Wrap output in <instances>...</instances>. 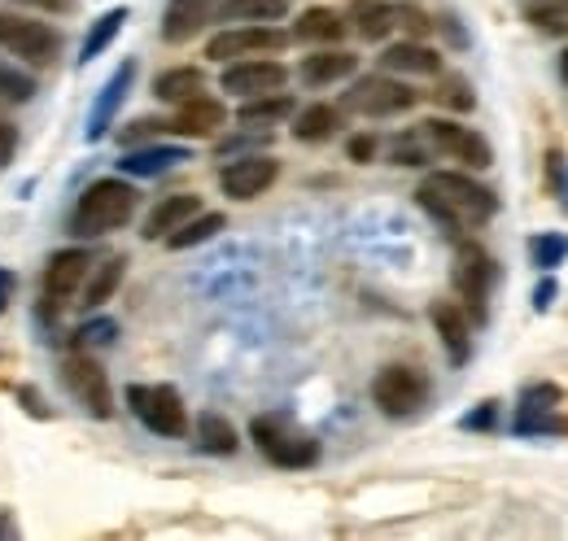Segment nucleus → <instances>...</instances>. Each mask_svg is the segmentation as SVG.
Listing matches in <instances>:
<instances>
[{
	"label": "nucleus",
	"mask_w": 568,
	"mask_h": 541,
	"mask_svg": "<svg viewBox=\"0 0 568 541\" xmlns=\"http://www.w3.org/2000/svg\"><path fill=\"white\" fill-rule=\"evenodd\" d=\"M416 202L428 218H437L450 236H468V232H481L490 218L498 214V197L477 184L473 175L464 171H433L420 180L416 188Z\"/></svg>",
	"instance_id": "1"
},
{
	"label": "nucleus",
	"mask_w": 568,
	"mask_h": 541,
	"mask_svg": "<svg viewBox=\"0 0 568 541\" xmlns=\"http://www.w3.org/2000/svg\"><path fill=\"white\" fill-rule=\"evenodd\" d=\"M136 202H141V193L128 180H97V184H88L83 197L74 202L71 236L92 241V236H110V232L128 227L132 214H136Z\"/></svg>",
	"instance_id": "2"
},
{
	"label": "nucleus",
	"mask_w": 568,
	"mask_h": 541,
	"mask_svg": "<svg viewBox=\"0 0 568 541\" xmlns=\"http://www.w3.org/2000/svg\"><path fill=\"white\" fill-rule=\"evenodd\" d=\"M250 441L258 446V455L267 463H276L284 472H302V468H315L320 463V441L315 432H306L293 415L272 410V415H254L250 419Z\"/></svg>",
	"instance_id": "3"
},
{
	"label": "nucleus",
	"mask_w": 568,
	"mask_h": 541,
	"mask_svg": "<svg viewBox=\"0 0 568 541\" xmlns=\"http://www.w3.org/2000/svg\"><path fill=\"white\" fill-rule=\"evenodd\" d=\"M433 398V380L416 363H385L372 380V402L389 419H416Z\"/></svg>",
	"instance_id": "4"
},
{
	"label": "nucleus",
	"mask_w": 568,
	"mask_h": 541,
	"mask_svg": "<svg viewBox=\"0 0 568 541\" xmlns=\"http://www.w3.org/2000/svg\"><path fill=\"white\" fill-rule=\"evenodd\" d=\"M420 92L394 74H363L342 92V114H358V119H398L407 110H416Z\"/></svg>",
	"instance_id": "5"
},
{
	"label": "nucleus",
	"mask_w": 568,
	"mask_h": 541,
	"mask_svg": "<svg viewBox=\"0 0 568 541\" xmlns=\"http://www.w3.org/2000/svg\"><path fill=\"white\" fill-rule=\"evenodd\" d=\"M495 279H498L495 258L477 241H459V249H455V293H459V306L468 310L473 324H486L490 319Z\"/></svg>",
	"instance_id": "6"
},
{
	"label": "nucleus",
	"mask_w": 568,
	"mask_h": 541,
	"mask_svg": "<svg viewBox=\"0 0 568 541\" xmlns=\"http://www.w3.org/2000/svg\"><path fill=\"white\" fill-rule=\"evenodd\" d=\"M0 49L31 62V67H49L58 53H62V35L31 18V13H18V9H0Z\"/></svg>",
	"instance_id": "7"
},
{
	"label": "nucleus",
	"mask_w": 568,
	"mask_h": 541,
	"mask_svg": "<svg viewBox=\"0 0 568 541\" xmlns=\"http://www.w3.org/2000/svg\"><path fill=\"white\" fill-rule=\"evenodd\" d=\"M420 140L437 157H450V162H459L468 171H486L495 162L490 140L481 132H473V127H464L459 119H428V123H420Z\"/></svg>",
	"instance_id": "8"
},
{
	"label": "nucleus",
	"mask_w": 568,
	"mask_h": 541,
	"mask_svg": "<svg viewBox=\"0 0 568 541\" xmlns=\"http://www.w3.org/2000/svg\"><path fill=\"white\" fill-rule=\"evenodd\" d=\"M128 406L149 432L189 437V406L171 385H128Z\"/></svg>",
	"instance_id": "9"
},
{
	"label": "nucleus",
	"mask_w": 568,
	"mask_h": 541,
	"mask_svg": "<svg viewBox=\"0 0 568 541\" xmlns=\"http://www.w3.org/2000/svg\"><path fill=\"white\" fill-rule=\"evenodd\" d=\"M288 49V31L272 27V22H245V27H227L211 35L206 58L211 62H241V58H263V53H281Z\"/></svg>",
	"instance_id": "10"
},
{
	"label": "nucleus",
	"mask_w": 568,
	"mask_h": 541,
	"mask_svg": "<svg viewBox=\"0 0 568 541\" xmlns=\"http://www.w3.org/2000/svg\"><path fill=\"white\" fill-rule=\"evenodd\" d=\"M565 432V389L560 385H525L516 402V437H560Z\"/></svg>",
	"instance_id": "11"
},
{
	"label": "nucleus",
	"mask_w": 568,
	"mask_h": 541,
	"mask_svg": "<svg viewBox=\"0 0 568 541\" xmlns=\"http://www.w3.org/2000/svg\"><path fill=\"white\" fill-rule=\"evenodd\" d=\"M62 380H67V389H71V398L92 419H110L114 415V389H110V376L101 371V363L97 358H88L83 349H74L71 358L62 363Z\"/></svg>",
	"instance_id": "12"
},
{
	"label": "nucleus",
	"mask_w": 568,
	"mask_h": 541,
	"mask_svg": "<svg viewBox=\"0 0 568 541\" xmlns=\"http://www.w3.org/2000/svg\"><path fill=\"white\" fill-rule=\"evenodd\" d=\"M281 180V162L272 153H241L219 171V188L232 202H254Z\"/></svg>",
	"instance_id": "13"
},
{
	"label": "nucleus",
	"mask_w": 568,
	"mask_h": 541,
	"mask_svg": "<svg viewBox=\"0 0 568 541\" xmlns=\"http://www.w3.org/2000/svg\"><path fill=\"white\" fill-rule=\"evenodd\" d=\"M284 83H288V70L281 62H272V58H241V62H227L223 74H219V88L227 96H241V101L284 92Z\"/></svg>",
	"instance_id": "14"
},
{
	"label": "nucleus",
	"mask_w": 568,
	"mask_h": 541,
	"mask_svg": "<svg viewBox=\"0 0 568 541\" xmlns=\"http://www.w3.org/2000/svg\"><path fill=\"white\" fill-rule=\"evenodd\" d=\"M88 270H92L88 249H62V254L49 258V267H44V306H49L53 315L67 310L74 297H79Z\"/></svg>",
	"instance_id": "15"
},
{
	"label": "nucleus",
	"mask_w": 568,
	"mask_h": 541,
	"mask_svg": "<svg viewBox=\"0 0 568 541\" xmlns=\"http://www.w3.org/2000/svg\"><path fill=\"white\" fill-rule=\"evenodd\" d=\"M428 319H433L437 337L446 345V358L455 367H464L473 358V319H468V310L459 302H433L428 306Z\"/></svg>",
	"instance_id": "16"
},
{
	"label": "nucleus",
	"mask_w": 568,
	"mask_h": 541,
	"mask_svg": "<svg viewBox=\"0 0 568 541\" xmlns=\"http://www.w3.org/2000/svg\"><path fill=\"white\" fill-rule=\"evenodd\" d=\"M398 13H403L398 0H355L351 13H346V27L355 31L358 40L381 44V40H389L398 31Z\"/></svg>",
	"instance_id": "17"
},
{
	"label": "nucleus",
	"mask_w": 568,
	"mask_h": 541,
	"mask_svg": "<svg viewBox=\"0 0 568 541\" xmlns=\"http://www.w3.org/2000/svg\"><path fill=\"white\" fill-rule=\"evenodd\" d=\"M132 79H136V62H123V67L114 70L110 79H105L101 96L92 101L88 127H83V135H88V140H101V135L114 127V114H119V105L128 101V88H132Z\"/></svg>",
	"instance_id": "18"
},
{
	"label": "nucleus",
	"mask_w": 568,
	"mask_h": 541,
	"mask_svg": "<svg viewBox=\"0 0 568 541\" xmlns=\"http://www.w3.org/2000/svg\"><path fill=\"white\" fill-rule=\"evenodd\" d=\"M193 153L184 144H136L119 157V171L132 175V180H153V175H166L175 171L180 162H189Z\"/></svg>",
	"instance_id": "19"
},
{
	"label": "nucleus",
	"mask_w": 568,
	"mask_h": 541,
	"mask_svg": "<svg viewBox=\"0 0 568 541\" xmlns=\"http://www.w3.org/2000/svg\"><path fill=\"white\" fill-rule=\"evenodd\" d=\"M219 13V0H171L166 13H162V40L166 44H189L197 31H206Z\"/></svg>",
	"instance_id": "20"
},
{
	"label": "nucleus",
	"mask_w": 568,
	"mask_h": 541,
	"mask_svg": "<svg viewBox=\"0 0 568 541\" xmlns=\"http://www.w3.org/2000/svg\"><path fill=\"white\" fill-rule=\"evenodd\" d=\"M227 123V110H223V101H214L206 92H197L193 101H184L180 110H175V119H171V132L175 135H189V140H206L214 135L219 127Z\"/></svg>",
	"instance_id": "21"
},
{
	"label": "nucleus",
	"mask_w": 568,
	"mask_h": 541,
	"mask_svg": "<svg viewBox=\"0 0 568 541\" xmlns=\"http://www.w3.org/2000/svg\"><path fill=\"white\" fill-rule=\"evenodd\" d=\"M358 70V58L351 49H320V53H311V58H302V67H297V79L306 83V88H328V83H342V79H351Z\"/></svg>",
	"instance_id": "22"
},
{
	"label": "nucleus",
	"mask_w": 568,
	"mask_h": 541,
	"mask_svg": "<svg viewBox=\"0 0 568 541\" xmlns=\"http://www.w3.org/2000/svg\"><path fill=\"white\" fill-rule=\"evenodd\" d=\"M381 67L389 74H420V79H433L442 74V53L428 49L425 40H403V44H389L381 53Z\"/></svg>",
	"instance_id": "23"
},
{
	"label": "nucleus",
	"mask_w": 568,
	"mask_h": 541,
	"mask_svg": "<svg viewBox=\"0 0 568 541\" xmlns=\"http://www.w3.org/2000/svg\"><path fill=\"white\" fill-rule=\"evenodd\" d=\"M202 210V197H193V193H175V197H162V202L149 210V218H144V241H166L180 223H189L193 214Z\"/></svg>",
	"instance_id": "24"
},
{
	"label": "nucleus",
	"mask_w": 568,
	"mask_h": 541,
	"mask_svg": "<svg viewBox=\"0 0 568 541\" xmlns=\"http://www.w3.org/2000/svg\"><path fill=\"white\" fill-rule=\"evenodd\" d=\"M342 132V105H306L293 110V140L302 144H324Z\"/></svg>",
	"instance_id": "25"
},
{
	"label": "nucleus",
	"mask_w": 568,
	"mask_h": 541,
	"mask_svg": "<svg viewBox=\"0 0 568 541\" xmlns=\"http://www.w3.org/2000/svg\"><path fill=\"white\" fill-rule=\"evenodd\" d=\"M342 35H346V18L333 9H306L288 31V40L297 44H337Z\"/></svg>",
	"instance_id": "26"
},
{
	"label": "nucleus",
	"mask_w": 568,
	"mask_h": 541,
	"mask_svg": "<svg viewBox=\"0 0 568 541\" xmlns=\"http://www.w3.org/2000/svg\"><path fill=\"white\" fill-rule=\"evenodd\" d=\"M197 92H206V74L197 67H171L153 79V96L166 101V105H184V101H193Z\"/></svg>",
	"instance_id": "27"
},
{
	"label": "nucleus",
	"mask_w": 568,
	"mask_h": 541,
	"mask_svg": "<svg viewBox=\"0 0 568 541\" xmlns=\"http://www.w3.org/2000/svg\"><path fill=\"white\" fill-rule=\"evenodd\" d=\"M123 270H128V258H105L101 267L88 270V279H83V288H79V306L83 310H97V306H105L110 297H114V288L123 284Z\"/></svg>",
	"instance_id": "28"
},
{
	"label": "nucleus",
	"mask_w": 568,
	"mask_h": 541,
	"mask_svg": "<svg viewBox=\"0 0 568 541\" xmlns=\"http://www.w3.org/2000/svg\"><path fill=\"white\" fill-rule=\"evenodd\" d=\"M293 96L288 92H267V96H250V101H241V110H236V119L245 123V127H272V123H284V119H293Z\"/></svg>",
	"instance_id": "29"
},
{
	"label": "nucleus",
	"mask_w": 568,
	"mask_h": 541,
	"mask_svg": "<svg viewBox=\"0 0 568 541\" xmlns=\"http://www.w3.org/2000/svg\"><path fill=\"white\" fill-rule=\"evenodd\" d=\"M128 18H132V13H128V4H119V9H105V13H101V18L92 22V31L83 35L79 62H83V67H88V62H97V58H101V53H105V49L114 44V35H119V31L128 27Z\"/></svg>",
	"instance_id": "30"
},
{
	"label": "nucleus",
	"mask_w": 568,
	"mask_h": 541,
	"mask_svg": "<svg viewBox=\"0 0 568 541\" xmlns=\"http://www.w3.org/2000/svg\"><path fill=\"white\" fill-rule=\"evenodd\" d=\"M223 227H227V218H223L219 210H206V214L197 210L189 223H180V227L166 236V245H171V249H193V245H206V241H214Z\"/></svg>",
	"instance_id": "31"
},
{
	"label": "nucleus",
	"mask_w": 568,
	"mask_h": 541,
	"mask_svg": "<svg viewBox=\"0 0 568 541\" xmlns=\"http://www.w3.org/2000/svg\"><path fill=\"white\" fill-rule=\"evenodd\" d=\"M288 13V0H219L223 22H281Z\"/></svg>",
	"instance_id": "32"
},
{
	"label": "nucleus",
	"mask_w": 568,
	"mask_h": 541,
	"mask_svg": "<svg viewBox=\"0 0 568 541\" xmlns=\"http://www.w3.org/2000/svg\"><path fill=\"white\" fill-rule=\"evenodd\" d=\"M197 446L206 450V455H236V446H241V437H236V428L219 415V410H206V415H197Z\"/></svg>",
	"instance_id": "33"
},
{
	"label": "nucleus",
	"mask_w": 568,
	"mask_h": 541,
	"mask_svg": "<svg viewBox=\"0 0 568 541\" xmlns=\"http://www.w3.org/2000/svg\"><path fill=\"white\" fill-rule=\"evenodd\" d=\"M433 101H437L442 110H450V114H468V110H477V92H473V83H468L464 74H437Z\"/></svg>",
	"instance_id": "34"
},
{
	"label": "nucleus",
	"mask_w": 568,
	"mask_h": 541,
	"mask_svg": "<svg viewBox=\"0 0 568 541\" xmlns=\"http://www.w3.org/2000/svg\"><path fill=\"white\" fill-rule=\"evenodd\" d=\"M565 258H568V232H534L529 236V263L542 270V275L565 267Z\"/></svg>",
	"instance_id": "35"
},
{
	"label": "nucleus",
	"mask_w": 568,
	"mask_h": 541,
	"mask_svg": "<svg viewBox=\"0 0 568 541\" xmlns=\"http://www.w3.org/2000/svg\"><path fill=\"white\" fill-rule=\"evenodd\" d=\"M520 9L538 31L568 35V0H520Z\"/></svg>",
	"instance_id": "36"
},
{
	"label": "nucleus",
	"mask_w": 568,
	"mask_h": 541,
	"mask_svg": "<svg viewBox=\"0 0 568 541\" xmlns=\"http://www.w3.org/2000/svg\"><path fill=\"white\" fill-rule=\"evenodd\" d=\"M36 96V79L27 74V70L9 67L4 58H0V101H31Z\"/></svg>",
	"instance_id": "37"
},
{
	"label": "nucleus",
	"mask_w": 568,
	"mask_h": 541,
	"mask_svg": "<svg viewBox=\"0 0 568 541\" xmlns=\"http://www.w3.org/2000/svg\"><path fill=\"white\" fill-rule=\"evenodd\" d=\"M428 153H433V149H428L425 140H420V132L403 135V140L394 144V162H398V166H425Z\"/></svg>",
	"instance_id": "38"
},
{
	"label": "nucleus",
	"mask_w": 568,
	"mask_h": 541,
	"mask_svg": "<svg viewBox=\"0 0 568 541\" xmlns=\"http://www.w3.org/2000/svg\"><path fill=\"white\" fill-rule=\"evenodd\" d=\"M547 180H551L556 197L568 205V157H565V149H551V153H547Z\"/></svg>",
	"instance_id": "39"
},
{
	"label": "nucleus",
	"mask_w": 568,
	"mask_h": 541,
	"mask_svg": "<svg viewBox=\"0 0 568 541\" xmlns=\"http://www.w3.org/2000/svg\"><path fill=\"white\" fill-rule=\"evenodd\" d=\"M267 140H272V135L263 132V127H250V132H241V135H232V140H223V144H219V157H232V153H245V149H254V144L263 149Z\"/></svg>",
	"instance_id": "40"
},
{
	"label": "nucleus",
	"mask_w": 568,
	"mask_h": 541,
	"mask_svg": "<svg viewBox=\"0 0 568 541\" xmlns=\"http://www.w3.org/2000/svg\"><path fill=\"white\" fill-rule=\"evenodd\" d=\"M556 297H560V279H556V270H547V275L538 279V288H534V310L547 315V310L556 306Z\"/></svg>",
	"instance_id": "41"
},
{
	"label": "nucleus",
	"mask_w": 568,
	"mask_h": 541,
	"mask_svg": "<svg viewBox=\"0 0 568 541\" xmlns=\"http://www.w3.org/2000/svg\"><path fill=\"white\" fill-rule=\"evenodd\" d=\"M171 132V123H162V119H136L132 127H123V144H136V140H149V135H162Z\"/></svg>",
	"instance_id": "42"
},
{
	"label": "nucleus",
	"mask_w": 568,
	"mask_h": 541,
	"mask_svg": "<svg viewBox=\"0 0 568 541\" xmlns=\"http://www.w3.org/2000/svg\"><path fill=\"white\" fill-rule=\"evenodd\" d=\"M498 423V402H481L473 415H464V428H473V432H481V428H495Z\"/></svg>",
	"instance_id": "43"
},
{
	"label": "nucleus",
	"mask_w": 568,
	"mask_h": 541,
	"mask_svg": "<svg viewBox=\"0 0 568 541\" xmlns=\"http://www.w3.org/2000/svg\"><path fill=\"white\" fill-rule=\"evenodd\" d=\"M74 337H79V340H101V345H105V340H114V324H110V319H97V324H83Z\"/></svg>",
	"instance_id": "44"
},
{
	"label": "nucleus",
	"mask_w": 568,
	"mask_h": 541,
	"mask_svg": "<svg viewBox=\"0 0 568 541\" xmlns=\"http://www.w3.org/2000/svg\"><path fill=\"white\" fill-rule=\"evenodd\" d=\"M13 149H18V127L9 119H0V166H9Z\"/></svg>",
	"instance_id": "45"
},
{
	"label": "nucleus",
	"mask_w": 568,
	"mask_h": 541,
	"mask_svg": "<svg viewBox=\"0 0 568 541\" xmlns=\"http://www.w3.org/2000/svg\"><path fill=\"white\" fill-rule=\"evenodd\" d=\"M346 149H351L355 162H372V157H376V135H355Z\"/></svg>",
	"instance_id": "46"
},
{
	"label": "nucleus",
	"mask_w": 568,
	"mask_h": 541,
	"mask_svg": "<svg viewBox=\"0 0 568 541\" xmlns=\"http://www.w3.org/2000/svg\"><path fill=\"white\" fill-rule=\"evenodd\" d=\"M437 27H442V31H446V40H455V44H459V49H464V44H468V35H464V31H459V22H455V18H442V22H437Z\"/></svg>",
	"instance_id": "47"
},
{
	"label": "nucleus",
	"mask_w": 568,
	"mask_h": 541,
	"mask_svg": "<svg viewBox=\"0 0 568 541\" xmlns=\"http://www.w3.org/2000/svg\"><path fill=\"white\" fill-rule=\"evenodd\" d=\"M27 4H40V9H71V0H27Z\"/></svg>",
	"instance_id": "48"
},
{
	"label": "nucleus",
	"mask_w": 568,
	"mask_h": 541,
	"mask_svg": "<svg viewBox=\"0 0 568 541\" xmlns=\"http://www.w3.org/2000/svg\"><path fill=\"white\" fill-rule=\"evenodd\" d=\"M4 297H9V275L0 270V310H4Z\"/></svg>",
	"instance_id": "49"
},
{
	"label": "nucleus",
	"mask_w": 568,
	"mask_h": 541,
	"mask_svg": "<svg viewBox=\"0 0 568 541\" xmlns=\"http://www.w3.org/2000/svg\"><path fill=\"white\" fill-rule=\"evenodd\" d=\"M560 79H565V83H568V49H565V53H560Z\"/></svg>",
	"instance_id": "50"
}]
</instances>
